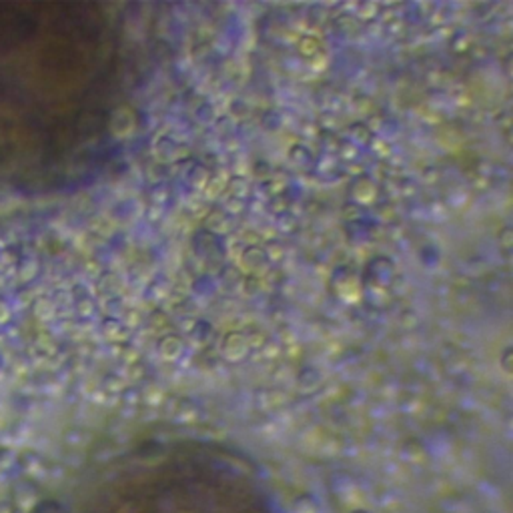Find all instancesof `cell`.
I'll use <instances>...</instances> for the list:
<instances>
[{"label": "cell", "instance_id": "1", "mask_svg": "<svg viewBox=\"0 0 513 513\" xmlns=\"http://www.w3.org/2000/svg\"><path fill=\"white\" fill-rule=\"evenodd\" d=\"M0 14V119L11 115L22 165L77 177L107 155L128 95L125 25L103 6Z\"/></svg>", "mask_w": 513, "mask_h": 513}, {"label": "cell", "instance_id": "2", "mask_svg": "<svg viewBox=\"0 0 513 513\" xmlns=\"http://www.w3.org/2000/svg\"><path fill=\"white\" fill-rule=\"evenodd\" d=\"M87 513H283L256 467L207 441H157L125 456Z\"/></svg>", "mask_w": 513, "mask_h": 513}]
</instances>
